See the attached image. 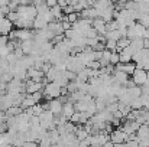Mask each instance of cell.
Masks as SVG:
<instances>
[{
  "instance_id": "37",
  "label": "cell",
  "mask_w": 149,
  "mask_h": 147,
  "mask_svg": "<svg viewBox=\"0 0 149 147\" xmlns=\"http://www.w3.org/2000/svg\"><path fill=\"white\" fill-rule=\"evenodd\" d=\"M47 0H33V4L35 6H38V4H42V3H45Z\"/></svg>"
},
{
  "instance_id": "29",
  "label": "cell",
  "mask_w": 149,
  "mask_h": 147,
  "mask_svg": "<svg viewBox=\"0 0 149 147\" xmlns=\"http://www.w3.org/2000/svg\"><path fill=\"white\" fill-rule=\"evenodd\" d=\"M110 63L111 65H117V63H120V55H119V52L117 50H113L111 52V56H110Z\"/></svg>"
},
{
  "instance_id": "32",
  "label": "cell",
  "mask_w": 149,
  "mask_h": 147,
  "mask_svg": "<svg viewBox=\"0 0 149 147\" xmlns=\"http://www.w3.org/2000/svg\"><path fill=\"white\" fill-rule=\"evenodd\" d=\"M86 66H87V68H90V69H101V65H100L99 61H91V62H87V63H86Z\"/></svg>"
},
{
  "instance_id": "4",
  "label": "cell",
  "mask_w": 149,
  "mask_h": 147,
  "mask_svg": "<svg viewBox=\"0 0 149 147\" xmlns=\"http://www.w3.org/2000/svg\"><path fill=\"white\" fill-rule=\"evenodd\" d=\"M132 81H133V84L138 85V87L145 85V84L149 81L148 79V71H145V69H142V68H136L135 72L132 74Z\"/></svg>"
},
{
  "instance_id": "6",
  "label": "cell",
  "mask_w": 149,
  "mask_h": 147,
  "mask_svg": "<svg viewBox=\"0 0 149 147\" xmlns=\"http://www.w3.org/2000/svg\"><path fill=\"white\" fill-rule=\"evenodd\" d=\"M139 127H141V124H139L138 121H135V120H129V118L122 124L123 131L127 133L129 136H130V134H136V131L139 130Z\"/></svg>"
},
{
  "instance_id": "23",
  "label": "cell",
  "mask_w": 149,
  "mask_h": 147,
  "mask_svg": "<svg viewBox=\"0 0 149 147\" xmlns=\"http://www.w3.org/2000/svg\"><path fill=\"white\" fill-rule=\"evenodd\" d=\"M22 112H23V108H22L20 105H13V107H10V108L6 111V115H7V118H9V117L19 115V114H22Z\"/></svg>"
},
{
  "instance_id": "26",
  "label": "cell",
  "mask_w": 149,
  "mask_h": 147,
  "mask_svg": "<svg viewBox=\"0 0 149 147\" xmlns=\"http://www.w3.org/2000/svg\"><path fill=\"white\" fill-rule=\"evenodd\" d=\"M80 17H81V13H77V12H72V13H70V14H65V19H67L71 25H74Z\"/></svg>"
},
{
  "instance_id": "36",
  "label": "cell",
  "mask_w": 149,
  "mask_h": 147,
  "mask_svg": "<svg viewBox=\"0 0 149 147\" xmlns=\"http://www.w3.org/2000/svg\"><path fill=\"white\" fill-rule=\"evenodd\" d=\"M45 3H47L49 7H54V6H56V4H58V0H47Z\"/></svg>"
},
{
  "instance_id": "13",
  "label": "cell",
  "mask_w": 149,
  "mask_h": 147,
  "mask_svg": "<svg viewBox=\"0 0 149 147\" xmlns=\"http://www.w3.org/2000/svg\"><path fill=\"white\" fill-rule=\"evenodd\" d=\"M48 29H49L55 36H61L62 33H65V30H64V28H62L61 20H54V22H51L49 25H48Z\"/></svg>"
},
{
  "instance_id": "34",
  "label": "cell",
  "mask_w": 149,
  "mask_h": 147,
  "mask_svg": "<svg viewBox=\"0 0 149 147\" xmlns=\"http://www.w3.org/2000/svg\"><path fill=\"white\" fill-rule=\"evenodd\" d=\"M22 147H39V143L38 141H26Z\"/></svg>"
},
{
  "instance_id": "16",
  "label": "cell",
  "mask_w": 149,
  "mask_h": 147,
  "mask_svg": "<svg viewBox=\"0 0 149 147\" xmlns=\"http://www.w3.org/2000/svg\"><path fill=\"white\" fill-rule=\"evenodd\" d=\"M81 17H84V19H91V20H94V19H97L99 17V12L91 6V7H87V9H84L83 12H81Z\"/></svg>"
},
{
  "instance_id": "1",
  "label": "cell",
  "mask_w": 149,
  "mask_h": 147,
  "mask_svg": "<svg viewBox=\"0 0 149 147\" xmlns=\"http://www.w3.org/2000/svg\"><path fill=\"white\" fill-rule=\"evenodd\" d=\"M61 95H62V87L56 85L55 82H47L45 84V87H44V97L47 98L48 101L59 98Z\"/></svg>"
},
{
  "instance_id": "39",
  "label": "cell",
  "mask_w": 149,
  "mask_h": 147,
  "mask_svg": "<svg viewBox=\"0 0 149 147\" xmlns=\"http://www.w3.org/2000/svg\"><path fill=\"white\" fill-rule=\"evenodd\" d=\"M114 147H126L125 143H119V144H114Z\"/></svg>"
},
{
  "instance_id": "17",
  "label": "cell",
  "mask_w": 149,
  "mask_h": 147,
  "mask_svg": "<svg viewBox=\"0 0 149 147\" xmlns=\"http://www.w3.org/2000/svg\"><path fill=\"white\" fill-rule=\"evenodd\" d=\"M130 48L133 49V52H139L145 48V39L143 38H136V39H132L130 41Z\"/></svg>"
},
{
  "instance_id": "14",
  "label": "cell",
  "mask_w": 149,
  "mask_h": 147,
  "mask_svg": "<svg viewBox=\"0 0 149 147\" xmlns=\"http://www.w3.org/2000/svg\"><path fill=\"white\" fill-rule=\"evenodd\" d=\"M119 55H120V62H133L132 59H133L135 52H133V49L130 48V46L122 49V50L119 52Z\"/></svg>"
},
{
  "instance_id": "35",
  "label": "cell",
  "mask_w": 149,
  "mask_h": 147,
  "mask_svg": "<svg viewBox=\"0 0 149 147\" xmlns=\"http://www.w3.org/2000/svg\"><path fill=\"white\" fill-rule=\"evenodd\" d=\"M71 3V0H58V4L61 6V7H65V6H68Z\"/></svg>"
},
{
  "instance_id": "3",
  "label": "cell",
  "mask_w": 149,
  "mask_h": 147,
  "mask_svg": "<svg viewBox=\"0 0 149 147\" xmlns=\"http://www.w3.org/2000/svg\"><path fill=\"white\" fill-rule=\"evenodd\" d=\"M45 110H49L51 112L58 117V115H62V108H64V102L59 99V98H55V99H49L48 104H44Z\"/></svg>"
},
{
  "instance_id": "33",
  "label": "cell",
  "mask_w": 149,
  "mask_h": 147,
  "mask_svg": "<svg viewBox=\"0 0 149 147\" xmlns=\"http://www.w3.org/2000/svg\"><path fill=\"white\" fill-rule=\"evenodd\" d=\"M139 147H149V137H145V139H139Z\"/></svg>"
},
{
  "instance_id": "25",
  "label": "cell",
  "mask_w": 149,
  "mask_h": 147,
  "mask_svg": "<svg viewBox=\"0 0 149 147\" xmlns=\"http://www.w3.org/2000/svg\"><path fill=\"white\" fill-rule=\"evenodd\" d=\"M127 46H130V39L129 38H120L117 41V52H120L122 49L127 48Z\"/></svg>"
},
{
  "instance_id": "41",
  "label": "cell",
  "mask_w": 149,
  "mask_h": 147,
  "mask_svg": "<svg viewBox=\"0 0 149 147\" xmlns=\"http://www.w3.org/2000/svg\"><path fill=\"white\" fill-rule=\"evenodd\" d=\"M148 79H149V71H148Z\"/></svg>"
},
{
  "instance_id": "12",
  "label": "cell",
  "mask_w": 149,
  "mask_h": 147,
  "mask_svg": "<svg viewBox=\"0 0 149 147\" xmlns=\"http://www.w3.org/2000/svg\"><path fill=\"white\" fill-rule=\"evenodd\" d=\"M49 25V22L47 20V17L44 14H38L33 20V29L35 30H41V29H47Z\"/></svg>"
},
{
  "instance_id": "21",
  "label": "cell",
  "mask_w": 149,
  "mask_h": 147,
  "mask_svg": "<svg viewBox=\"0 0 149 147\" xmlns=\"http://www.w3.org/2000/svg\"><path fill=\"white\" fill-rule=\"evenodd\" d=\"M59 74H61V71H58V69H56V66H54V65H52L49 69H48V72L45 74V77H47L48 82H54V81H55V78H56Z\"/></svg>"
},
{
  "instance_id": "10",
  "label": "cell",
  "mask_w": 149,
  "mask_h": 147,
  "mask_svg": "<svg viewBox=\"0 0 149 147\" xmlns=\"http://www.w3.org/2000/svg\"><path fill=\"white\" fill-rule=\"evenodd\" d=\"M113 79H114V82H117L119 85L126 87L127 82H129V75L125 74V72H122V71H117V69H116V71L113 72Z\"/></svg>"
},
{
  "instance_id": "9",
  "label": "cell",
  "mask_w": 149,
  "mask_h": 147,
  "mask_svg": "<svg viewBox=\"0 0 149 147\" xmlns=\"http://www.w3.org/2000/svg\"><path fill=\"white\" fill-rule=\"evenodd\" d=\"M44 78H45V72H42L41 69H36V68L28 69V79H32V81H36V82H42Z\"/></svg>"
},
{
  "instance_id": "15",
  "label": "cell",
  "mask_w": 149,
  "mask_h": 147,
  "mask_svg": "<svg viewBox=\"0 0 149 147\" xmlns=\"http://www.w3.org/2000/svg\"><path fill=\"white\" fill-rule=\"evenodd\" d=\"M93 28L97 30L99 35H106V32H107V23L101 17H97L93 20Z\"/></svg>"
},
{
  "instance_id": "27",
  "label": "cell",
  "mask_w": 149,
  "mask_h": 147,
  "mask_svg": "<svg viewBox=\"0 0 149 147\" xmlns=\"http://www.w3.org/2000/svg\"><path fill=\"white\" fill-rule=\"evenodd\" d=\"M138 22H139L142 26L149 28V13H141V14H139V19H138Z\"/></svg>"
},
{
  "instance_id": "8",
  "label": "cell",
  "mask_w": 149,
  "mask_h": 147,
  "mask_svg": "<svg viewBox=\"0 0 149 147\" xmlns=\"http://www.w3.org/2000/svg\"><path fill=\"white\" fill-rule=\"evenodd\" d=\"M26 94H35V92H39L44 90L45 84L42 82H36V81H32V79H28L26 82Z\"/></svg>"
},
{
  "instance_id": "28",
  "label": "cell",
  "mask_w": 149,
  "mask_h": 147,
  "mask_svg": "<svg viewBox=\"0 0 149 147\" xmlns=\"http://www.w3.org/2000/svg\"><path fill=\"white\" fill-rule=\"evenodd\" d=\"M36 7V12H38V14H45V13H48L51 10V7L47 4V3H42V4H38V6H35Z\"/></svg>"
},
{
  "instance_id": "19",
  "label": "cell",
  "mask_w": 149,
  "mask_h": 147,
  "mask_svg": "<svg viewBox=\"0 0 149 147\" xmlns=\"http://www.w3.org/2000/svg\"><path fill=\"white\" fill-rule=\"evenodd\" d=\"M74 112H75L74 104H72V102H65V104H64V108H62V115L70 120V117H71Z\"/></svg>"
},
{
  "instance_id": "24",
  "label": "cell",
  "mask_w": 149,
  "mask_h": 147,
  "mask_svg": "<svg viewBox=\"0 0 149 147\" xmlns=\"http://www.w3.org/2000/svg\"><path fill=\"white\" fill-rule=\"evenodd\" d=\"M104 36H106V41H109V39H110V41H116V42L122 38V35H120V32H119V30H107Z\"/></svg>"
},
{
  "instance_id": "20",
  "label": "cell",
  "mask_w": 149,
  "mask_h": 147,
  "mask_svg": "<svg viewBox=\"0 0 149 147\" xmlns=\"http://www.w3.org/2000/svg\"><path fill=\"white\" fill-rule=\"evenodd\" d=\"M56 85H59V87H62V88H65L68 84H70V79L67 78V75H65V71L64 72H61L56 78H55V81H54Z\"/></svg>"
},
{
  "instance_id": "2",
  "label": "cell",
  "mask_w": 149,
  "mask_h": 147,
  "mask_svg": "<svg viewBox=\"0 0 149 147\" xmlns=\"http://www.w3.org/2000/svg\"><path fill=\"white\" fill-rule=\"evenodd\" d=\"M10 38H13L15 41H19V42L32 41L35 38V30H32V29H16L10 33Z\"/></svg>"
},
{
  "instance_id": "22",
  "label": "cell",
  "mask_w": 149,
  "mask_h": 147,
  "mask_svg": "<svg viewBox=\"0 0 149 147\" xmlns=\"http://www.w3.org/2000/svg\"><path fill=\"white\" fill-rule=\"evenodd\" d=\"M136 136H138V140L139 139H145V137H149V124H141L139 130L136 131Z\"/></svg>"
},
{
  "instance_id": "18",
  "label": "cell",
  "mask_w": 149,
  "mask_h": 147,
  "mask_svg": "<svg viewBox=\"0 0 149 147\" xmlns=\"http://www.w3.org/2000/svg\"><path fill=\"white\" fill-rule=\"evenodd\" d=\"M51 13H52V16L55 17V20H62V19L65 17V14H64V9H62L59 4L51 7Z\"/></svg>"
},
{
  "instance_id": "31",
  "label": "cell",
  "mask_w": 149,
  "mask_h": 147,
  "mask_svg": "<svg viewBox=\"0 0 149 147\" xmlns=\"http://www.w3.org/2000/svg\"><path fill=\"white\" fill-rule=\"evenodd\" d=\"M80 117H81V114H80L78 111H75V112L70 117V120H68V121H71L72 124H80Z\"/></svg>"
},
{
  "instance_id": "30",
  "label": "cell",
  "mask_w": 149,
  "mask_h": 147,
  "mask_svg": "<svg viewBox=\"0 0 149 147\" xmlns=\"http://www.w3.org/2000/svg\"><path fill=\"white\" fill-rule=\"evenodd\" d=\"M106 49L109 50H117V42L116 41H106Z\"/></svg>"
},
{
  "instance_id": "7",
  "label": "cell",
  "mask_w": 149,
  "mask_h": 147,
  "mask_svg": "<svg viewBox=\"0 0 149 147\" xmlns=\"http://www.w3.org/2000/svg\"><path fill=\"white\" fill-rule=\"evenodd\" d=\"M136 68H138V66H136L135 62H120V63L116 65V69H117V71H122V72L127 74L129 77H132V74L135 72Z\"/></svg>"
},
{
  "instance_id": "11",
  "label": "cell",
  "mask_w": 149,
  "mask_h": 147,
  "mask_svg": "<svg viewBox=\"0 0 149 147\" xmlns=\"http://www.w3.org/2000/svg\"><path fill=\"white\" fill-rule=\"evenodd\" d=\"M13 28H15L13 22H10L7 17H4V19L0 22V33H1V35H4V36L10 35V33L13 32Z\"/></svg>"
},
{
  "instance_id": "5",
  "label": "cell",
  "mask_w": 149,
  "mask_h": 147,
  "mask_svg": "<svg viewBox=\"0 0 149 147\" xmlns=\"http://www.w3.org/2000/svg\"><path fill=\"white\" fill-rule=\"evenodd\" d=\"M129 140V134L123 131L122 127H117L114 128L111 133H110V141L114 143V144H119V143H126Z\"/></svg>"
},
{
  "instance_id": "40",
  "label": "cell",
  "mask_w": 149,
  "mask_h": 147,
  "mask_svg": "<svg viewBox=\"0 0 149 147\" xmlns=\"http://www.w3.org/2000/svg\"><path fill=\"white\" fill-rule=\"evenodd\" d=\"M0 111H3V107H1V102H0Z\"/></svg>"
},
{
  "instance_id": "38",
  "label": "cell",
  "mask_w": 149,
  "mask_h": 147,
  "mask_svg": "<svg viewBox=\"0 0 149 147\" xmlns=\"http://www.w3.org/2000/svg\"><path fill=\"white\" fill-rule=\"evenodd\" d=\"M145 41H149V28H146V32H145V36H143Z\"/></svg>"
}]
</instances>
